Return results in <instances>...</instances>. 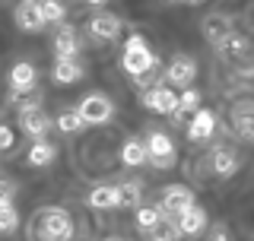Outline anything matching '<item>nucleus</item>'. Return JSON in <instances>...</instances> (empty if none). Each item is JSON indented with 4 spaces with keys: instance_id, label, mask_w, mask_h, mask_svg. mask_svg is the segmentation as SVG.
<instances>
[{
    "instance_id": "f8f14e48",
    "label": "nucleus",
    "mask_w": 254,
    "mask_h": 241,
    "mask_svg": "<svg viewBox=\"0 0 254 241\" xmlns=\"http://www.w3.org/2000/svg\"><path fill=\"white\" fill-rule=\"evenodd\" d=\"M76 51H79V35L70 26H58V32H54V54H58V60H76Z\"/></svg>"
},
{
    "instance_id": "2eb2a0df",
    "label": "nucleus",
    "mask_w": 254,
    "mask_h": 241,
    "mask_svg": "<svg viewBox=\"0 0 254 241\" xmlns=\"http://www.w3.org/2000/svg\"><path fill=\"white\" fill-rule=\"evenodd\" d=\"M238 156H235V149H229V146H216L213 149V172L222 175V178H232V175L238 172Z\"/></svg>"
},
{
    "instance_id": "72a5a7b5",
    "label": "nucleus",
    "mask_w": 254,
    "mask_h": 241,
    "mask_svg": "<svg viewBox=\"0 0 254 241\" xmlns=\"http://www.w3.org/2000/svg\"><path fill=\"white\" fill-rule=\"evenodd\" d=\"M210 241H232V238H229V232L219 226V229H213V238H210Z\"/></svg>"
},
{
    "instance_id": "f704fd0d",
    "label": "nucleus",
    "mask_w": 254,
    "mask_h": 241,
    "mask_svg": "<svg viewBox=\"0 0 254 241\" xmlns=\"http://www.w3.org/2000/svg\"><path fill=\"white\" fill-rule=\"evenodd\" d=\"M108 241H121V238H108Z\"/></svg>"
},
{
    "instance_id": "9d476101",
    "label": "nucleus",
    "mask_w": 254,
    "mask_h": 241,
    "mask_svg": "<svg viewBox=\"0 0 254 241\" xmlns=\"http://www.w3.org/2000/svg\"><path fill=\"white\" fill-rule=\"evenodd\" d=\"M89 32L95 38H102V42H115L118 35H121V19H118L115 13H95L89 19Z\"/></svg>"
},
{
    "instance_id": "ddd939ff",
    "label": "nucleus",
    "mask_w": 254,
    "mask_h": 241,
    "mask_svg": "<svg viewBox=\"0 0 254 241\" xmlns=\"http://www.w3.org/2000/svg\"><path fill=\"white\" fill-rule=\"evenodd\" d=\"M175 95L172 89H165V86H156V89H149L146 95H143V105H146L149 111H159V115H172L175 111Z\"/></svg>"
},
{
    "instance_id": "aec40b11",
    "label": "nucleus",
    "mask_w": 254,
    "mask_h": 241,
    "mask_svg": "<svg viewBox=\"0 0 254 241\" xmlns=\"http://www.w3.org/2000/svg\"><path fill=\"white\" fill-rule=\"evenodd\" d=\"M79 76H83V67H79L76 60H58V63H54V79H58L61 86L76 83Z\"/></svg>"
},
{
    "instance_id": "f3484780",
    "label": "nucleus",
    "mask_w": 254,
    "mask_h": 241,
    "mask_svg": "<svg viewBox=\"0 0 254 241\" xmlns=\"http://www.w3.org/2000/svg\"><path fill=\"white\" fill-rule=\"evenodd\" d=\"M156 60H159V58H156L153 51H133V54H124L121 63H124V70H127L130 76H140L143 70H149Z\"/></svg>"
},
{
    "instance_id": "4be33fe9",
    "label": "nucleus",
    "mask_w": 254,
    "mask_h": 241,
    "mask_svg": "<svg viewBox=\"0 0 254 241\" xmlns=\"http://www.w3.org/2000/svg\"><path fill=\"white\" fill-rule=\"evenodd\" d=\"M51 162H54V146H51V143H45V140H38L35 146L29 149V165L42 168V165H51Z\"/></svg>"
},
{
    "instance_id": "473e14b6",
    "label": "nucleus",
    "mask_w": 254,
    "mask_h": 241,
    "mask_svg": "<svg viewBox=\"0 0 254 241\" xmlns=\"http://www.w3.org/2000/svg\"><path fill=\"white\" fill-rule=\"evenodd\" d=\"M13 146V130L6 124H0V149H10Z\"/></svg>"
},
{
    "instance_id": "5701e85b",
    "label": "nucleus",
    "mask_w": 254,
    "mask_h": 241,
    "mask_svg": "<svg viewBox=\"0 0 254 241\" xmlns=\"http://www.w3.org/2000/svg\"><path fill=\"white\" fill-rule=\"evenodd\" d=\"M121 159H124V165H143L146 162V149H143V140H127L124 143V149H121Z\"/></svg>"
},
{
    "instance_id": "1a4fd4ad",
    "label": "nucleus",
    "mask_w": 254,
    "mask_h": 241,
    "mask_svg": "<svg viewBox=\"0 0 254 241\" xmlns=\"http://www.w3.org/2000/svg\"><path fill=\"white\" fill-rule=\"evenodd\" d=\"M232 130L238 133V140H242V143H251V140H254L251 99H242V102H235V108H232Z\"/></svg>"
},
{
    "instance_id": "f257e3e1",
    "label": "nucleus",
    "mask_w": 254,
    "mask_h": 241,
    "mask_svg": "<svg viewBox=\"0 0 254 241\" xmlns=\"http://www.w3.org/2000/svg\"><path fill=\"white\" fill-rule=\"evenodd\" d=\"M70 235H73V219L61 206H45L29 222L32 241H70Z\"/></svg>"
},
{
    "instance_id": "c756f323",
    "label": "nucleus",
    "mask_w": 254,
    "mask_h": 241,
    "mask_svg": "<svg viewBox=\"0 0 254 241\" xmlns=\"http://www.w3.org/2000/svg\"><path fill=\"white\" fill-rule=\"evenodd\" d=\"M153 235V241H178V229H175V222H159V226L149 232Z\"/></svg>"
},
{
    "instance_id": "423d86ee",
    "label": "nucleus",
    "mask_w": 254,
    "mask_h": 241,
    "mask_svg": "<svg viewBox=\"0 0 254 241\" xmlns=\"http://www.w3.org/2000/svg\"><path fill=\"white\" fill-rule=\"evenodd\" d=\"M19 127L26 130L29 136H35V140H42V136L51 130V118L45 115V108H19Z\"/></svg>"
},
{
    "instance_id": "cd10ccee",
    "label": "nucleus",
    "mask_w": 254,
    "mask_h": 241,
    "mask_svg": "<svg viewBox=\"0 0 254 241\" xmlns=\"http://www.w3.org/2000/svg\"><path fill=\"white\" fill-rule=\"evenodd\" d=\"M19 229V213H16V206H0V232L3 235H10V232Z\"/></svg>"
},
{
    "instance_id": "6ab92c4d",
    "label": "nucleus",
    "mask_w": 254,
    "mask_h": 241,
    "mask_svg": "<svg viewBox=\"0 0 254 241\" xmlns=\"http://www.w3.org/2000/svg\"><path fill=\"white\" fill-rule=\"evenodd\" d=\"M143 197V184L140 181H127L118 187V206H127V210H137Z\"/></svg>"
},
{
    "instance_id": "4468645a",
    "label": "nucleus",
    "mask_w": 254,
    "mask_h": 241,
    "mask_svg": "<svg viewBox=\"0 0 254 241\" xmlns=\"http://www.w3.org/2000/svg\"><path fill=\"white\" fill-rule=\"evenodd\" d=\"M16 26H19L22 32H42L45 19H42L38 3H19V6H16Z\"/></svg>"
},
{
    "instance_id": "a211bd4d",
    "label": "nucleus",
    "mask_w": 254,
    "mask_h": 241,
    "mask_svg": "<svg viewBox=\"0 0 254 241\" xmlns=\"http://www.w3.org/2000/svg\"><path fill=\"white\" fill-rule=\"evenodd\" d=\"M89 206H95V210H115V206H118V187H111V184H99V187L89 194Z\"/></svg>"
},
{
    "instance_id": "20e7f679",
    "label": "nucleus",
    "mask_w": 254,
    "mask_h": 241,
    "mask_svg": "<svg viewBox=\"0 0 254 241\" xmlns=\"http://www.w3.org/2000/svg\"><path fill=\"white\" fill-rule=\"evenodd\" d=\"M76 115H79V120H83V124H105V120L115 115V105H111L108 95H102V92H89L83 102H79Z\"/></svg>"
},
{
    "instance_id": "dca6fc26",
    "label": "nucleus",
    "mask_w": 254,
    "mask_h": 241,
    "mask_svg": "<svg viewBox=\"0 0 254 241\" xmlns=\"http://www.w3.org/2000/svg\"><path fill=\"white\" fill-rule=\"evenodd\" d=\"M203 35H206V42H213V45L222 48V42L232 35V22H229L226 16L216 13V16H210V19L203 22Z\"/></svg>"
},
{
    "instance_id": "2f4dec72",
    "label": "nucleus",
    "mask_w": 254,
    "mask_h": 241,
    "mask_svg": "<svg viewBox=\"0 0 254 241\" xmlns=\"http://www.w3.org/2000/svg\"><path fill=\"white\" fill-rule=\"evenodd\" d=\"M13 194H16V184L13 181H0V206H10Z\"/></svg>"
},
{
    "instance_id": "0eeeda50",
    "label": "nucleus",
    "mask_w": 254,
    "mask_h": 241,
    "mask_svg": "<svg viewBox=\"0 0 254 241\" xmlns=\"http://www.w3.org/2000/svg\"><path fill=\"white\" fill-rule=\"evenodd\" d=\"M165 76H169L172 83L188 86V89H190V83H194V76H197V60L188 58V54H175V58L169 60V70H165Z\"/></svg>"
},
{
    "instance_id": "a878e982",
    "label": "nucleus",
    "mask_w": 254,
    "mask_h": 241,
    "mask_svg": "<svg viewBox=\"0 0 254 241\" xmlns=\"http://www.w3.org/2000/svg\"><path fill=\"white\" fill-rule=\"evenodd\" d=\"M222 51H226L229 58H242V60H245V58H248V38H245V35H235V32H232V35L222 42Z\"/></svg>"
},
{
    "instance_id": "f03ea898",
    "label": "nucleus",
    "mask_w": 254,
    "mask_h": 241,
    "mask_svg": "<svg viewBox=\"0 0 254 241\" xmlns=\"http://www.w3.org/2000/svg\"><path fill=\"white\" fill-rule=\"evenodd\" d=\"M194 206V190L185 187V184H169V187H162V194H159V206L156 210L162 213L165 222H175L185 210Z\"/></svg>"
},
{
    "instance_id": "412c9836",
    "label": "nucleus",
    "mask_w": 254,
    "mask_h": 241,
    "mask_svg": "<svg viewBox=\"0 0 254 241\" xmlns=\"http://www.w3.org/2000/svg\"><path fill=\"white\" fill-rule=\"evenodd\" d=\"M197 108H200V92H197V89H185L178 99H175V111H172V115L185 118L188 111H197Z\"/></svg>"
},
{
    "instance_id": "393cba45",
    "label": "nucleus",
    "mask_w": 254,
    "mask_h": 241,
    "mask_svg": "<svg viewBox=\"0 0 254 241\" xmlns=\"http://www.w3.org/2000/svg\"><path fill=\"white\" fill-rule=\"evenodd\" d=\"M58 130H64V133H73V130H83V120H79V115H76V108H64L61 115H58Z\"/></svg>"
},
{
    "instance_id": "39448f33",
    "label": "nucleus",
    "mask_w": 254,
    "mask_h": 241,
    "mask_svg": "<svg viewBox=\"0 0 254 241\" xmlns=\"http://www.w3.org/2000/svg\"><path fill=\"white\" fill-rule=\"evenodd\" d=\"M35 89V67L26 60H19L10 70V102H22V95Z\"/></svg>"
},
{
    "instance_id": "bb28decb",
    "label": "nucleus",
    "mask_w": 254,
    "mask_h": 241,
    "mask_svg": "<svg viewBox=\"0 0 254 241\" xmlns=\"http://www.w3.org/2000/svg\"><path fill=\"white\" fill-rule=\"evenodd\" d=\"M159 79H162V70H159V60H156L149 70H143L140 76H133V83H137V89L149 92V89H156V83H159Z\"/></svg>"
},
{
    "instance_id": "b1692460",
    "label": "nucleus",
    "mask_w": 254,
    "mask_h": 241,
    "mask_svg": "<svg viewBox=\"0 0 254 241\" xmlns=\"http://www.w3.org/2000/svg\"><path fill=\"white\" fill-rule=\"evenodd\" d=\"M159 222H165V219H162V213H159L156 206H137V226H140V232L149 235Z\"/></svg>"
},
{
    "instance_id": "9b49d317",
    "label": "nucleus",
    "mask_w": 254,
    "mask_h": 241,
    "mask_svg": "<svg viewBox=\"0 0 254 241\" xmlns=\"http://www.w3.org/2000/svg\"><path fill=\"white\" fill-rule=\"evenodd\" d=\"M175 229H178V235L181 238H194V235H200V232L206 229V213L200 210V206H190V210H185L175 219Z\"/></svg>"
},
{
    "instance_id": "7ed1b4c3",
    "label": "nucleus",
    "mask_w": 254,
    "mask_h": 241,
    "mask_svg": "<svg viewBox=\"0 0 254 241\" xmlns=\"http://www.w3.org/2000/svg\"><path fill=\"white\" fill-rule=\"evenodd\" d=\"M143 149H146V162H153V168H172L175 165V143L169 133L153 130L143 140Z\"/></svg>"
},
{
    "instance_id": "7c9ffc66",
    "label": "nucleus",
    "mask_w": 254,
    "mask_h": 241,
    "mask_svg": "<svg viewBox=\"0 0 254 241\" xmlns=\"http://www.w3.org/2000/svg\"><path fill=\"white\" fill-rule=\"evenodd\" d=\"M133 51H149V45H146V38H143V35H130V38H127L124 54H133Z\"/></svg>"
},
{
    "instance_id": "6e6552de",
    "label": "nucleus",
    "mask_w": 254,
    "mask_h": 241,
    "mask_svg": "<svg viewBox=\"0 0 254 241\" xmlns=\"http://www.w3.org/2000/svg\"><path fill=\"white\" fill-rule=\"evenodd\" d=\"M213 130H216V115H213V111H206V108H197L194 118H190V124H188L190 143H206L213 136Z\"/></svg>"
},
{
    "instance_id": "c85d7f7f",
    "label": "nucleus",
    "mask_w": 254,
    "mask_h": 241,
    "mask_svg": "<svg viewBox=\"0 0 254 241\" xmlns=\"http://www.w3.org/2000/svg\"><path fill=\"white\" fill-rule=\"evenodd\" d=\"M38 10H42V19H45V26H48V22H61L64 13H67V6H64V3H54V0H48V3H38Z\"/></svg>"
}]
</instances>
